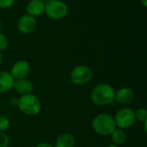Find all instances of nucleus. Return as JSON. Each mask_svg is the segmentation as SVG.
<instances>
[{"label":"nucleus","instance_id":"obj_9","mask_svg":"<svg viewBox=\"0 0 147 147\" xmlns=\"http://www.w3.org/2000/svg\"><path fill=\"white\" fill-rule=\"evenodd\" d=\"M134 99V92L132 89L128 87H121L115 90V102L117 103L127 106L129 105Z\"/></svg>","mask_w":147,"mask_h":147},{"label":"nucleus","instance_id":"obj_22","mask_svg":"<svg viewBox=\"0 0 147 147\" xmlns=\"http://www.w3.org/2000/svg\"><path fill=\"white\" fill-rule=\"evenodd\" d=\"M140 2L141 5H142L143 7L146 8L147 7V0H140Z\"/></svg>","mask_w":147,"mask_h":147},{"label":"nucleus","instance_id":"obj_21","mask_svg":"<svg viewBox=\"0 0 147 147\" xmlns=\"http://www.w3.org/2000/svg\"><path fill=\"white\" fill-rule=\"evenodd\" d=\"M35 147H54V146L50 143H47V142H42V143H40L39 145H37Z\"/></svg>","mask_w":147,"mask_h":147},{"label":"nucleus","instance_id":"obj_13","mask_svg":"<svg viewBox=\"0 0 147 147\" xmlns=\"http://www.w3.org/2000/svg\"><path fill=\"white\" fill-rule=\"evenodd\" d=\"M76 140L74 136L70 133L60 134L55 140L54 147H74Z\"/></svg>","mask_w":147,"mask_h":147},{"label":"nucleus","instance_id":"obj_11","mask_svg":"<svg viewBox=\"0 0 147 147\" xmlns=\"http://www.w3.org/2000/svg\"><path fill=\"white\" fill-rule=\"evenodd\" d=\"M46 3L41 0H29L26 5V12L34 17L40 16L45 12Z\"/></svg>","mask_w":147,"mask_h":147},{"label":"nucleus","instance_id":"obj_18","mask_svg":"<svg viewBox=\"0 0 147 147\" xmlns=\"http://www.w3.org/2000/svg\"><path fill=\"white\" fill-rule=\"evenodd\" d=\"M8 45H9L8 38L6 37L5 34L0 32V52L4 51L8 47Z\"/></svg>","mask_w":147,"mask_h":147},{"label":"nucleus","instance_id":"obj_5","mask_svg":"<svg viewBox=\"0 0 147 147\" xmlns=\"http://www.w3.org/2000/svg\"><path fill=\"white\" fill-rule=\"evenodd\" d=\"M92 78L93 71L90 66L86 65H78L71 70L69 81L76 85H84L90 83Z\"/></svg>","mask_w":147,"mask_h":147},{"label":"nucleus","instance_id":"obj_6","mask_svg":"<svg viewBox=\"0 0 147 147\" xmlns=\"http://www.w3.org/2000/svg\"><path fill=\"white\" fill-rule=\"evenodd\" d=\"M114 119L116 127L124 130L132 127L136 122L134 110L127 106L122 107L119 110H117V112L114 115Z\"/></svg>","mask_w":147,"mask_h":147},{"label":"nucleus","instance_id":"obj_29","mask_svg":"<svg viewBox=\"0 0 147 147\" xmlns=\"http://www.w3.org/2000/svg\"><path fill=\"white\" fill-rule=\"evenodd\" d=\"M0 12H1V9H0Z\"/></svg>","mask_w":147,"mask_h":147},{"label":"nucleus","instance_id":"obj_8","mask_svg":"<svg viewBox=\"0 0 147 147\" xmlns=\"http://www.w3.org/2000/svg\"><path fill=\"white\" fill-rule=\"evenodd\" d=\"M30 65L27 60H17L11 66L9 73L15 80L26 78L30 73Z\"/></svg>","mask_w":147,"mask_h":147},{"label":"nucleus","instance_id":"obj_3","mask_svg":"<svg viewBox=\"0 0 147 147\" xmlns=\"http://www.w3.org/2000/svg\"><path fill=\"white\" fill-rule=\"evenodd\" d=\"M17 108L24 115L28 116H34L40 112L41 102L36 95L30 93L21 96L18 98Z\"/></svg>","mask_w":147,"mask_h":147},{"label":"nucleus","instance_id":"obj_10","mask_svg":"<svg viewBox=\"0 0 147 147\" xmlns=\"http://www.w3.org/2000/svg\"><path fill=\"white\" fill-rule=\"evenodd\" d=\"M12 89H14V90L20 96H23V95L33 93L34 84L31 80H29L27 78L22 79H16L14 82Z\"/></svg>","mask_w":147,"mask_h":147},{"label":"nucleus","instance_id":"obj_16","mask_svg":"<svg viewBox=\"0 0 147 147\" xmlns=\"http://www.w3.org/2000/svg\"><path fill=\"white\" fill-rule=\"evenodd\" d=\"M9 138L5 132L0 131V147H9Z\"/></svg>","mask_w":147,"mask_h":147},{"label":"nucleus","instance_id":"obj_20","mask_svg":"<svg viewBox=\"0 0 147 147\" xmlns=\"http://www.w3.org/2000/svg\"><path fill=\"white\" fill-rule=\"evenodd\" d=\"M17 103H18V98H16V97H12L9 100V104L12 107H17Z\"/></svg>","mask_w":147,"mask_h":147},{"label":"nucleus","instance_id":"obj_25","mask_svg":"<svg viewBox=\"0 0 147 147\" xmlns=\"http://www.w3.org/2000/svg\"><path fill=\"white\" fill-rule=\"evenodd\" d=\"M107 147H120V146H116V145H114V144H111V145H109Z\"/></svg>","mask_w":147,"mask_h":147},{"label":"nucleus","instance_id":"obj_19","mask_svg":"<svg viewBox=\"0 0 147 147\" xmlns=\"http://www.w3.org/2000/svg\"><path fill=\"white\" fill-rule=\"evenodd\" d=\"M16 0H0V9H8L13 6Z\"/></svg>","mask_w":147,"mask_h":147},{"label":"nucleus","instance_id":"obj_15","mask_svg":"<svg viewBox=\"0 0 147 147\" xmlns=\"http://www.w3.org/2000/svg\"><path fill=\"white\" fill-rule=\"evenodd\" d=\"M135 121L140 123H143L147 121V110L145 108H139L134 110Z\"/></svg>","mask_w":147,"mask_h":147},{"label":"nucleus","instance_id":"obj_12","mask_svg":"<svg viewBox=\"0 0 147 147\" xmlns=\"http://www.w3.org/2000/svg\"><path fill=\"white\" fill-rule=\"evenodd\" d=\"M15 79L8 71H0V94L6 93L13 88Z\"/></svg>","mask_w":147,"mask_h":147},{"label":"nucleus","instance_id":"obj_2","mask_svg":"<svg viewBox=\"0 0 147 147\" xmlns=\"http://www.w3.org/2000/svg\"><path fill=\"white\" fill-rule=\"evenodd\" d=\"M93 131L101 136H110L116 128L114 115L108 113H100L96 115L91 121Z\"/></svg>","mask_w":147,"mask_h":147},{"label":"nucleus","instance_id":"obj_23","mask_svg":"<svg viewBox=\"0 0 147 147\" xmlns=\"http://www.w3.org/2000/svg\"><path fill=\"white\" fill-rule=\"evenodd\" d=\"M142 124H143V127H144V132H145V133H146L147 132V121H145V122H143Z\"/></svg>","mask_w":147,"mask_h":147},{"label":"nucleus","instance_id":"obj_1","mask_svg":"<svg viewBox=\"0 0 147 147\" xmlns=\"http://www.w3.org/2000/svg\"><path fill=\"white\" fill-rule=\"evenodd\" d=\"M115 90L111 84L100 83L91 90L90 100L96 106H109L115 102Z\"/></svg>","mask_w":147,"mask_h":147},{"label":"nucleus","instance_id":"obj_4","mask_svg":"<svg viewBox=\"0 0 147 147\" xmlns=\"http://www.w3.org/2000/svg\"><path fill=\"white\" fill-rule=\"evenodd\" d=\"M69 12L68 5L62 0H51L46 3L45 14L48 18L54 21L64 19Z\"/></svg>","mask_w":147,"mask_h":147},{"label":"nucleus","instance_id":"obj_26","mask_svg":"<svg viewBox=\"0 0 147 147\" xmlns=\"http://www.w3.org/2000/svg\"><path fill=\"white\" fill-rule=\"evenodd\" d=\"M2 28H3V23H2V22L0 21V32H1Z\"/></svg>","mask_w":147,"mask_h":147},{"label":"nucleus","instance_id":"obj_14","mask_svg":"<svg viewBox=\"0 0 147 147\" xmlns=\"http://www.w3.org/2000/svg\"><path fill=\"white\" fill-rule=\"evenodd\" d=\"M110 138H111V140L113 142L112 144L120 146L121 145H124L127 142V133H126V131L124 129L116 127L113 131V133L110 134Z\"/></svg>","mask_w":147,"mask_h":147},{"label":"nucleus","instance_id":"obj_17","mask_svg":"<svg viewBox=\"0 0 147 147\" xmlns=\"http://www.w3.org/2000/svg\"><path fill=\"white\" fill-rule=\"evenodd\" d=\"M9 119L4 115H1L0 116V131L5 132L9 128Z\"/></svg>","mask_w":147,"mask_h":147},{"label":"nucleus","instance_id":"obj_27","mask_svg":"<svg viewBox=\"0 0 147 147\" xmlns=\"http://www.w3.org/2000/svg\"><path fill=\"white\" fill-rule=\"evenodd\" d=\"M41 1H43V2H44L45 3H48L49 1H51V0H41Z\"/></svg>","mask_w":147,"mask_h":147},{"label":"nucleus","instance_id":"obj_28","mask_svg":"<svg viewBox=\"0 0 147 147\" xmlns=\"http://www.w3.org/2000/svg\"><path fill=\"white\" fill-rule=\"evenodd\" d=\"M87 147H93V146H87Z\"/></svg>","mask_w":147,"mask_h":147},{"label":"nucleus","instance_id":"obj_24","mask_svg":"<svg viewBox=\"0 0 147 147\" xmlns=\"http://www.w3.org/2000/svg\"><path fill=\"white\" fill-rule=\"evenodd\" d=\"M2 63H3V54H2V53L0 52V65H2Z\"/></svg>","mask_w":147,"mask_h":147},{"label":"nucleus","instance_id":"obj_7","mask_svg":"<svg viewBox=\"0 0 147 147\" xmlns=\"http://www.w3.org/2000/svg\"><path fill=\"white\" fill-rule=\"evenodd\" d=\"M36 25L37 22L35 17L28 14L21 16L16 24L18 31L23 34H29L33 33L36 28Z\"/></svg>","mask_w":147,"mask_h":147}]
</instances>
